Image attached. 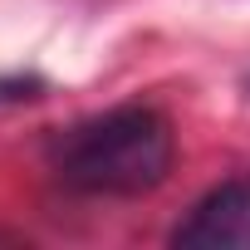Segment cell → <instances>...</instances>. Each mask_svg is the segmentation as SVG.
I'll return each mask as SVG.
<instances>
[{
    "instance_id": "cell-1",
    "label": "cell",
    "mask_w": 250,
    "mask_h": 250,
    "mask_svg": "<svg viewBox=\"0 0 250 250\" xmlns=\"http://www.w3.org/2000/svg\"><path fill=\"white\" fill-rule=\"evenodd\" d=\"M172 152V123L147 103H128L59 133L49 143V167L83 196H143L167 182Z\"/></svg>"
},
{
    "instance_id": "cell-2",
    "label": "cell",
    "mask_w": 250,
    "mask_h": 250,
    "mask_svg": "<svg viewBox=\"0 0 250 250\" xmlns=\"http://www.w3.org/2000/svg\"><path fill=\"white\" fill-rule=\"evenodd\" d=\"M172 245L187 250H250V172L206 191L191 216L172 230Z\"/></svg>"
}]
</instances>
